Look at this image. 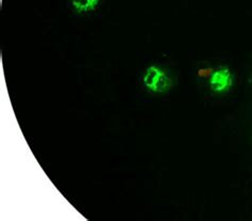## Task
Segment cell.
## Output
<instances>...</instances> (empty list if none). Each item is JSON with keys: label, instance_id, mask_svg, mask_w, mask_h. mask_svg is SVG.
I'll return each instance as SVG.
<instances>
[{"label": "cell", "instance_id": "1", "mask_svg": "<svg viewBox=\"0 0 252 221\" xmlns=\"http://www.w3.org/2000/svg\"><path fill=\"white\" fill-rule=\"evenodd\" d=\"M143 83L146 89H148L149 91L155 93L166 92L171 85L169 77L160 68V67L155 65L149 66L148 68L146 69L143 77Z\"/></svg>", "mask_w": 252, "mask_h": 221}, {"label": "cell", "instance_id": "2", "mask_svg": "<svg viewBox=\"0 0 252 221\" xmlns=\"http://www.w3.org/2000/svg\"><path fill=\"white\" fill-rule=\"evenodd\" d=\"M210 88L215 93H223L228 91L232 83H233V79H232V73L227 67H220L213 72L210 76Z\"/></svg>", "mask_w": 252, "mask_h": 221}, {"label": "cell", "instance_id": "3", "mask_svg": "<svg viewBox=\"0 0 252 221\" xmlns=\"http://www.w3.org/2000/svg\"><path fill=\"white\" fill-rule=\"evenodd\" d=\"M99 1L100 0H71V3L77 12L84 13L94 11Z\"/></svg>", "mask_w": 252, "mask_h": 221}]
</instances>
